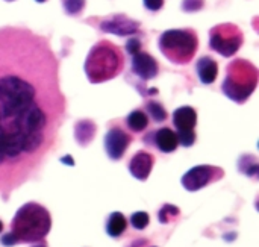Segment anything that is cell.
I'll use <instances>...</instances> for the list:
<instances>
[{
    "instance_id": "cell-1",
    "label": "cell",
    "mask_w": 259,
    "mask_h": 247,
    "mask_svg": "<svg viewBox=\"0 0 259 247\" xmlns=\"http://www.w3.org/2000/svg\"><path fill=\"white\" fill-rule=\"evenodd\" d=\"M67 100L49 39L24 26L0 27V193L26 182L55 147Z\"/></svg>"
},
{
    "instance_id": "cell-2",
    "label": "cell",
    "mask_w": 259,
    "mask_h": 247,
    "mask_svg": "<svg viewBox=\"0 0 259 247\" xmlns=\"http://www.w3.org/2000/svg\"><path fill=\"white\" fill-rule=\"evenodd\" d=\"M52 220L49 211L35 203L23 205L14 216L11 231L0 240L3 246H15L18 243H36L41 241L50 231Z\"/></svg>"
},
{
    "instance_id": "cell-3",
    "label": "cell",
    "mask_w": 259,
    "mask_h": 247,
    "mask_svg": "<svg viewBox=\"0 0 259 247\" xmlns=\"http://www.w3.org/2000/svg\"><path fill=\"white\" fill-rule=\"evenodd\" d=\"M121 50L108 39H102L93 46L85 61V73L91 84L106 82L123 70Z\"/></svg>"
},
{
    "instance_id": "cell-4",
    "label": "cell",
    "mask_w": 259,
    "mask_h": 247,
    "mask_svg": "<svg viewBox=\"0 0 259 247\" xmlns=\"http://www.w3.org/2000/svg\"><path fill=\"white\" fill-rule=\"evenodd\" d=\"M256 85H258L256 67L249 61L237 59L229 64L222 90L231 100L243 103L250 97Z\"/></svg>"
},
{
    "instance_id": "cell-5",
    "label": "cell",
    "mask_w": 259,
    "mask_h": 247,
    "mask_svg": "<svg viewBox=\"0 0 259 247\" xmlns=\"http://www.w3.org/2000/svg\"><path fill=\"white\" fill-rule=\"evenodd\" d=\"M199 47L197 33L193 29H170L159 36V49L175 64H188Z\"/></svg>"
},
{
    "instance_id": "cell-6",
    "label": "cell",
    "mask_w": 259,
    "mask_h": 247,
    "mask_svg": "<svg viewBox=\"0 0 259 247\" xmlns=\"http://www.w3.org/2000/svg\"><path fill=\"white\" fill-rule=\"evenodd\" d=\"M243 44V32L238 26L226 23L219 24L209 32V46L212 50L220 53L222 56H232L238 52Z\"/></svg>"
},
{
    "instance_id": "cell-7",
    "label": "cell",
    "mask_w": 259,
    "mask_h": 247,
    "mask_svg": "<svg viewBox=\"0 0 259 247\" xmlns=\"http://www.w3.org/2000/svg\"><path fill=\"white\" fill-rule=\"evenodd\" d=\"M225 176V172L220 167L214 166H197L193 167L182 176V185L188 191H197L206 187L211 182H215Z\"/></svg>"
},
{
    "instance_id": "cell-8",
    "label": "cell",
    "mask_w": 259,
    "mask_h": 247,
    "mask_svg": "<svg viewBox=\"0 0 259 247\" xmlns=\"http://www.w3.org/2000/svg\"><path fill=\"white\" fill-rule=\"evenodd\" d=\"M131 141H132L131 135L127 132H124L121 128H118V126L111 128L105 137V149H106L108 156L114 161L121 159L124 152L127 150Z\"/></svg>"
},
{
    "instance_id": "cell-9",
    "label": "cell",
    "mask_w": 259,
    "mask_h": 247,
    "mask_svg": "<svg viewBox=\"0 0 259 247\" xmlns=\"http://www.w3.org/2000/svg\"><path fill=\"white\" fill-rule=\"evenodd\" d=\"M100 29L108 32V33H114L118 36H127V35H134L138 32L140 29V23H137L135 20L126 17V15H112L108 17L106 20H103L100 23Z\"/></svg>"
},
{
    "instance_id": "cell-10",
    "label": "cell",
    "mask_w": 259,
    "mask_h": 247,
    "mask_svg": "<svg viewBox=\"0 0 259 247\" xmlns=\"http://www.w3.org/2000/svg\"><path fill=\"white\" fill-rule=\"evenodd\" d=\"M132 71L143 80H150L156 77L159 67L153 56L146 52H138L132 56Z\"/></svg>"
},
{
    "instance_id": "cell-11",
    "label": "cell",
    "mask_w": 259,
    "mask_h": 247,
    "mask_svg": "<svg viewBox=\"0 0 259 247\" xmlns=\"http://www.w3.org/2000/svg\"><path fill=\"white\" fill-rule=\"evenodd\" d=\"M155 156L146 150H140L134 155V158L129 162V172L131 175L138 181H146L153 169Z\"/></svg>"
},
{
    "instance_id": "cell-12",
    "label": "cell",
    "mask_w": 259,
    "mask_h": 247,
    "mask_svg": "<svg viewBox=\"0 0 259 247\" xmlns=\"http://www.w3.org/2000/svg\"><path fill=\"white\" fill-rule=\"evenodd\" d=\"M197 123V114L191 106H181L173 112V125L178 131H191Z\"/></svg>"
},
{
    "instance_id": "cell-13",
    "label": "cell",
    "mask_w": 259,
    "mask_h": 247,
    "mask_svg": "<svg viewBox=\"0 0 259 247\" xmlns=\"http://www.w3.org/2000/svg\"><path fill=\"white\" fill-rule=\"evenodd\" d=\"M217 73H219V65L215 62V59H212L211 56H203L197 61V74L202 84L209 85L217 79Z\"/></svg>"
},
{
    "instance_id": "cell-14",
    "label": "cell",
    "mask_w": 259,
    "mask_h": 247,
    "mask_svg": "<svg viewBox=\"0 0 259 247\" xmlns=\"http://www.w3.org/2000/svg\"><path fill=\"white\" fill-rule=\"evenodd\" d=\"M155 144L164 153H171L178 149V137L170 128H162L155 134Z\"/></svg>"
},
{
    "instance_id": "cell-15",
    "label": "cell",
    "mask_w": 259,
    "mask_h": 247,
    "mask_svg": "<svg viewBox=\"0 0 259 247\" xmlns=\"http://www.w3.org/2000/svg\"><path fill=\"white\" fill-rule=\"evenodd\" d=\"M127 228V220L121 213H112L106 223V232L111 238H118Z\"/></svg>"
},
{
    "instance_id": "cell-16",
    "label": "cell",
    "mask_w": 259,
    "mask_h": 247,
    "mask_svg": "<svg viewBox=\"0 0 259 247\" xmlns=\"http://www.w3.org/2000/svg\"><path fill=\"white\" fill-rule=\"evenodd\" d=\"M126 125L127 128L132 131V132H143L147 126H149V117L146 112L137 109V111H132L127 118H126Z\"/></svg>"
},
{
    "instance_id": "cell-17",
    "label": "cell",
    "mask_w": 259,
    "mask_h": 247,
    "mask_svg": "<svg viewBox=\"0 0 259 247\" xmlns=\"http://www.w3.org/2000/svg\"><path fill=\"white\" fill-rule=\"evenodd\" d=\"M76 131V140L82 144V146H87L93 138H94V132H96V126L93 121H88V120H83L80 123L76 125L74 128Z\"/></svg>"
},
{
    "instance_id": "cell-18",
    "label": "cell",
    "mask_w": 259,
    "mask_h": 247,
    "mask_svg": "<svg viewBox=\"0 0 259 247\" xmlns=\"http://www.w3.org/2000/svg\"><path fill=\"white\" fill-rule=\"evenodd\" d=\"M147 112L149 115L155 120V121H164L167 118V111L164 109V106L159 103V102H155V100H150L147 102Z\"/></svg>"
},
{
    "instance_id": "cell-19",
    "label": "cell",
    "mask_w": 259,
    "mask_h": 247,
    "mask_svg": "<svg viewBox=\"0 0 259 247\" xmlns=\"http://www.w3.org/2000/svg\"><path fill=\"white\" fill-rule=\"evenodd\" d=\"M178 216H179V208H176V207L167 203V205H164V207L161 208L159 217H158V219H159L161 223H170V222L175 220Z\"/></svg>"
},
{
    "instance_id": "cell-20",
    "label": "cell",
    "mask_w": 259,
    "mask_h": 247,
    "mask_svg": "<svg viewBox=\"0 0 259 247\" xmlns=\"http://www.w3.org/2000/svg\"><path fill=\"white\" fill-rule=\"evenodd\" d=\"M150 219H149V214L144 213V211H138V213H134L132 217H131V225L138 229V231H143L144 228H147Z\"/></svg>"
},
{
    "instance_id": "cell-21",
    "label": "cell",
    "mask_w": 259,
    "mask_h": 247,
    "mask_svg": "<svg viewBox=\"0 0 259 247\" xmlns=\"http://www.w3.org/2000/svg\"><path fill=\"white\" fill-rule=\"evenodd\" d=\"M178 137V143L184 147H191L196 141V134H194V129L191 131H178L176 134Z\"/></svg>"
},
{
    "instance_id": "cell-22",
    "label": "cell",
    "mask_w": 259,
    "mask_h": 247,
    "mask_svg": "<svg viewBox=\"0 0 259 247\" xmlns=\"http://www.w3.org/2000/svg\"><path fill=\"white\" fill-rule=\"evenodd\" d=\"M85 6V0H64V8L70 15L80 14Z\"/></svg>"
},
{
    "instance_id": "cell-23",
    "label": "cell",
    "mask_w": 259,
    "mask_h": 247,
    "mask_svg": "<svg viewBox=\"0 0 259 247\" xmlns=\"http://www.w3.org/2000/svg\"><path fill=\"white\" fill-rule=\"evenodd\" d=\"M203 8V0H184L182 9L187 12H194Z\"/></svg>"
},
{
    "instance_id": "cell-24",
    "label": "cell",
    "mask_w": 259,
    "mask_h": 247,
    "mask_svg": "<svg viewBox=\"0 0 259 247\" xmlns=\"http://www.w3.org/2000/svg\"><path fill=\"white\" fill-rule=\"evenodd\" d=\"M126 52L127 53H131L132 56L135 55V53H138V52H141V41L138 39V38H131V39H127V43H126Z\"/></svg>"
},
{
    "instance_id": "cell-25",
    "label": "cell",
    "mask_w": 259,
    "mask_h": 247,
    "mask_svg": "<svg viewBox=\"0 0 259 247\" xmlns=\"http://www.w3.org/2000/svg\"><path fill=\"white\" fill-rule=\"evenodd\" d=\"M164 5V0H144V6L149 11H159Z\"/></svg>"
},
{
    "instance_id": "cell-26",
    "label": "cell",
    "mask_w": 259,
    "mask_h": 247,
    "mask_svg": "<svg viewBox=\"0 0 259 247\" xmlns=\"http://www.w3.org/2000/svg\"><path fill=\"white\" fill-rule=\"evenodd\" d=\"M61 161H62L64 164H68V166H73V164H74L73 159H71V156H65V158H62Z\"/></svg>"
},
{
    "instance_id": "cell-27",
    "label": "cell",
    "mask_w": 259,
    "mask_h": 247,
    "mask_svg": "<svg viewBox=\"0 0 259 247\" xmlns=\"http://www.w3.org/2000/svg\"><path fill=\"white\" fill-rule=\"evenodd\" d=\"M33 247H47V244L41 240V241H36V244H35Z\"/></svg>"
},
{
    "instance_id": "cell-28",
    "label": "cell",
    "mask_w": 259,
    "mask_h": 247,
    "mask_svg": "<svg viewBox=\"0 0 259 247\" xmlns=\"http://www.w3.org/2000/svg\"><path fill=\"white\" fill-rule=\"evenodd\" d=\"M2 231H3V223L0 222V234H2Z\"/></svg>"
},
{
    "instance_id": "cell-29",
    "label": "cell",
    "mask_w": 259,
    "mask_h": 247,
    "mask_svg": "<svg viewBox=\"0 0 259 247\" xmlns=\"http://www.w3.org/2000/svg\"><path fill=\"white\" fill-rule=\"evenodd\" d=\"M36 2H39V3H42V2H46V0H36Z\"/></svg>"
},
{
    "instance_id": "cell-30",
    "label": "cell",
    "mask_w": 259,
    "mask_h": 247,
    "mask_svg": "<svg viewBox=\"0 0 259 247\" xmlns=\"http://www.w3.org/2000/svg\"><path fill=\"white\" fill-rule=\"evenodd\" d=\"M8 2H12V0H8Z\"/></svg>"
}]
</instances>
